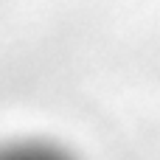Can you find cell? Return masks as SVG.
<instances>
[{
  "label": "cell",
  "instance_id": "6da1fadb",
  "mask_svg": "<svg viewBox=\"0 0 160 160\" xmlns=\"http://www.w3.org/2000/svg\"><path fill=\"white\" fill-rule=\"evenodd\" d=\"M0 160H70L62 149L39 141H22L0 149Z\"/></svg>",
  "mask_w": 160,
  "mask_h": 160
}]
</instances>
